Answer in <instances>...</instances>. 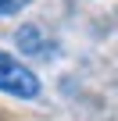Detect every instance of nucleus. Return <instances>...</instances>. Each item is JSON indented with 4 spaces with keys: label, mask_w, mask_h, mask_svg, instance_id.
<instances>
[{
    "label": "nucleus",
    "mask_w": 118,
    "mask_h": 121,
    "mask_svg": "<svg viewBox=\"0 0 118 121\" xmlns=\"http://www.w3.org/2000/svg\"><path fill=\"white\" fill-rule=\"evenodd\" d=\"M0 93H7L14 100H36L43 93L39 75L29 64H22L14 53H7V50H0Z\"/></svg>",
    "instance_id": "f257e3e1"
},
{
    "label": "nucleus",
    "mask_w": 118,
    "mask_h": 121,
    "mask_svg": "<svg viewBox=\"0 0 118 121\" xmlns=\"http://www.w3.org/2000/svg\"><path fill=\"white\" fill-rule=\"evenodd\" d=\"M14 39H18V46H22V53H29V57H39V53H47V46H50L39 25H22Z\"/></svg>",
    "instance_id": "f03ea898"
},
{
    "label": "nucleus",
    "mask_w": 118,
    "mask_h": 121,
    "mask_svg": "<svg viewBox=\"0 0 118 121\" xmlns=\"http://www.w3.org/2000/svg\"><path fill=\"white\" fill-rule=\"evenodd\" d=\"M29 4H32V0H0V18H11V14L25 11Z\"/></svg>",
    "instance_id": "7ed1b4c3"
}]
</instances>
